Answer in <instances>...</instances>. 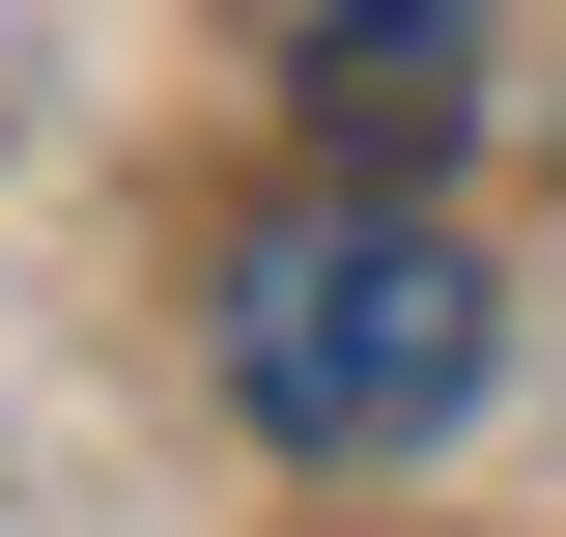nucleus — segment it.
<instances>
[{
  "label": "nucleus",
  "mask_w": 566,
  "mask_h": 537,
  "mask_svg": "<svg viewBox=\"0 0 566 537\" xmlns=\"http://www.w3.org/2000/svg\"><path fill=\"white\" fill-rule=\"evenodd\" d=\"M453 57H482V0H312V85H340V141H424V114H453Z\"/></svg>",
  "instance_id": "obj_2"
},
{
  "label": "nucleus",
  "mask_w": 566,
  "mask_h": 537,
  "mask_svg": "<svg viewBox=\"0 0 566 537\" xmlns=\"http://www.w3.org/2000/svg\"><path fill=\"white\" fill-rule=\"evenodd\" d=\"M199 339H227V397H255V453H312V481L453 453V424H482V368H510L482 255H453L424 199H283L255 255L199 283Z\"/></svg>",
  "instance_id": "obj_1"
}]
</instances>
